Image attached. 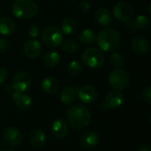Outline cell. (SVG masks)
<instances>
[{"mask_svg":"<svg viewBox=\"0 0 151 151\" xmlns=\"http://www.w3.org/2000/svg\"><path fill=\"white\" fill-rule=\"evenodd\" d=\"M40 34V27L38 25L36 24H32L29 27H28V35L33 37V38H36Z\"/></svg>","mask_w":151,"mask_h":151,"instance_id":"4dcf8cb0","label":"cell"},{"mask_svg":"<svg viewBox=\"0 0 151 151\" xmlns=\"http://www.w3.org/2000/svg\"><path fill=\"white\" fill-rule=\"evenodd\" d=\"M41 87H42V89L49 95L56 94L59 90V88H60L58 81L53 77L44 78L42 81Z\"/></svg>","mask_w":151,"mask_h":151,"instance_id":"44dd1931","label":"cell"},{"mask_svg":"<svg viewBox=\"0 0 151 151\" xmlns=\"http://www.w3.org/2000/svg\"><path fill=\"white\" fill-rule=\"evenodd\" d=\"M150 124H151V115H150Z\"/></svg>","mask_w":151,"mask_h":151,"instance_id":"74e56055","label":"cell"},{"mask_svg":"<svg viewBox=\"0 0 151 151\" xmlns=\"http://www.w3.org/2000/svg\"><path fill=\"white\" fill-rule=\"evenodd\" d=\"M100 109H101V111H106V110H108V107H107V105L105 104L104 102H102V103L100 104Z\"/></svg>","mask_w":151,"mask_h":151,"instance_id":"e575fe53","label":"cell"},{"mask_svg":"<svg viewBox=\"0 0 151 151\" xmlns=\"http://www.w3.org/2000/svg\"><path fill=\"white\" fill-rule=\"evenodd\" d=\"M99 142H100V137L93 131L85 132L79 139L80 145L85 149L95 148L98 145Z\"/></svg>","mask_w":151,"mask_h":151,"instance_id":"5bb4252c","label":"cell"},{"mask_svg":"<svg viewBox=\"0 0 151 151\" xmlns=\"http://www.w3.org/2000/svg\"><path fill=\"white\" fill-rule=\"evenodd\" d=\"M3 140L11 147H18L23 141L20 131L16 127H7L3 132Z\"/></svg>","mask_w":151,"mask_h":151,"instance_id":"9c48e42d","label":"cell"},{"mask_svg":"<svg viewBox=\"0 0 151 151\" xmlns=\"http://www.w3.org/2000/svg\"><path fill=\"white\" fill-rule=\"evenodd\" d=\"M60 60H61L60 54L54 50L47 51L42 58V62L44 65L46 67H51V68L57 66L60 63Z\"/></svg>","mask_w":151,"mask_h":151,"instance_id":"cb8c5ba5","label":"cell"},{"mask_svg":"<svg viewBox=\"0 0 151 151\" xmlns=\"http://www.w3.org/2000/svg\"><path fill=\"white\" fill-rule=\"evenodd\" d=\"M83 63L93 69H99L105 64V56L103 52L94 47L86 49L81 56Z\"/></svg>","mask_w":151,"mask_h":151,"instance_id":"277c9868","label":"cell"},{"mask_svg":"<svg viewBox=\"0 0 151 151\" xmlns=\"http://www.w3.org/2000/svg\"><path fill=\"white\" fill-rule=\"evenodd\" d=\"M69 1H77V0H69Z\"/></svg>","mask_w":151,"mask_h":151,"instance_id":"f35d334b","label":"cell"},{"mask_svg":"<svg viewBox=\"0 0 151 151\" xmlns=\"http://www.w3.org/2000/svg\"><path fill=\"white\" fill-rule=\"evenodd\" d=\"M133 6L126 2H118L113 8V15L117 20L121 22H126L130 20L133 17Z\"/></svg>","mask_w":151,"mask_h":151,"instance_id":"ba28073f","label":"cell"},{"mask_svg":"<svg viewBox=\"0 0 151 151\" xmlns=\"http://www.w3.org/2000/svg\"><path fill=\"white\" fill-rule=\"evenodd\" d=\"M125 28L129 33H136L146 29L150 25V20L145 15H138L132 20L126 21Z\"/></svg>","mask_w":151,"mask_h":151,"instance_id":"30bf717a","label":"cell"},{"mask_svg":"<svg viewBox=\"0 0 151 151\" xmlns=\"http://www.w3.org/2000/svg\"><path fill=\"white\" fill-rule=\"evenodd\" d=\"M12 97L17 105V107L21 110V111H28L32 104V99L29 96L20 93V92H16L14 91L12 95Z\"/></svg>","mask_w":151,"mask_h":151,"instance_id":"2e32d148","label":"cell"},{"mask_svg":"<svg viewBox=\"0 0 151 151\" xmlns=\"http://www.w3.org/2000/svg\"><path fill=\"white\" fill-rule=\"evenodd\" d=\"M45 134L40 129H35L29 134V143L36 149L43 148L45 144Z\"/></svg>","mask_w":151,"mask_h":151,"instance_id":"d6986e66","label":"cell"},{"mask_svg":"<svg viewBox=\"0 0 151 151\" xmlns=\"http://www.w3.org/2000/svg\"><path fill=\"white\" fill-rule=\"evenodd\" d=\"M142 98L147 104L151 105V87H146L142 91Z\"/></svg>","mask_w":151,"mask_h":151,"instance_id":"f1b7e54d","label":"cell"},{"mask_svg":"<svg viewBox=\"0 0 151 151\" xmlns=\"http://www.w3.org/2000/svg\"><path fill=\"white\" fill-rule=\"evenodd\" d=\"M95 20L101 26H109L113 21L112 13L107 8H99L95 12Z\"/></svg>","mask_w":151,"mask_h":151,"instance_id":"ffe728a7","label":"cell"},{"mask_svg":"<svg viewBox=\"0 0 151 151\" xmlns=\"http://www.w3.org/2000/svg\"><path fill=\"white\" fill-rule=\"evenodd\" d=\"M51 130L54 137L58 139H63L68 134V131H69L68 124L64 119H58L53 122Z\"/></svg>","mask_w":151,"mask_h":151,"instance_id":"9a60e30c","label":"cell"},{"mask_svg":"<svg viewBox=\"0 0 151 151\" xmlns=\"http://www.w3.org/2000/svg\"><path fill=\"white\" fill-rule=\"evenodd\" d=\"M109 64H110L113 67H115V68H117V69L121 68V67L123 66V65H124V59H123L122 56H121L119 53H117V52L112 53V54L109 56Z\"/></svg>","mask_w":151,"mask_h":151,"instance_id":"83f0119b","label":"cell"},{"mask_svg":"<svg viewBox=\"0 0 151 151\" xmlns=\"http://www.w3.org/2000/svg\"><path fill=\"white\" fill-rule=\"evenodd\" d=\"M96 41L100 50L111 52L119 47L121 36L118 31L114 28H103L97 35Z\"/></svg>","mask_w":151,"mask_h":151,"instance_id":"6da1fadb","label":"cell"},{"mask_svg":"<svg viewBox=\"0 0 151 151\" xmlns=\"http://www.w3.org/2000/svg\"><path fill=\"white\" fill-rule=\"evenodd\" d=\"M77 96L79 100L84 104H92L98 96V91L94 86L86 85L77 90Z\"/></svg>","mask_w":151,"mask_h":151,"instance_id":"8fae6325","label":"cell"},{"mask_svg":"<svg viewBox=\"0 0 151 151\" xmlns=\"http://www.w3.org/2000/svg\"><path fill=\"white\" fill-rule=\"evenodd\" d=\"M31 81H32V79H31L30 74L27 72L21 71V72L17 73L13 76L11 87L14 91L23 93L29 88L31 85Z\"/></svg>","mask_w":151,"mask_h":151,"instance_id":"52a82bcc","label":"cell"},{"mask_svg":"<svg viewBox=\"0 0 151 151\" xmlns=\"http://www.w3.org/2000/svg\"><path fill=\"white\" fill-rule=\"evenodd\" d=\"M77 88L67 86L63 88L61 93V101L65 106H70L76 100L77 96Z\"/></svg>","mask_w":151,"mask_h":151,"instance_id":"e0dca14e","label":"cell"},{"mask_svg":"<svg viewBox=\"0 0 151 151\" xmlns=\"http://www.w3.org/2000/svg\"><path fill=\"white\" fill-rule=\"evenodd\" d=\"M8 78V72L4 67H0V84L4 83Z\"/></svg>","mask_w":151,"mask_h":151,"instance_id":"d6a6232c","label":"cell"},{"mask_svg":"<svg viewBox=\"0 0 151 151\" xmlns=\"http://www.w3.org/2000/svg\"><path fill=\"white\" fill-rule=\"evenodd\" d=\"M15 30L14 21L6 16L0 18V34L4 36L11 35Z\"/></svg>","mask_w":151,"mask_h":151,"instance_id":"7402d4cb","label":"cell"},{"mask_svg":"<svg viewBox=\"0 0 151 151\" xmlns=\"http://www.w3.org/2000/svg\"><path fill=\"white\" fill-rule=\"evenodd\" d=\"M131 45L133 51H135L138 54H145L149 51L150 49L149 41L145 37L141 35L134 36L132 40Z\"/></svg>","mask_w":151,"mask_h":151,"instance_id":"ac0fdd59","label":"cell"},{"mask_svg":"<svg viewBox=\"0 0 151 151\" xmlns=\"http://www.w3.org/2000/svg\"><path fill=\"white\" fill-rule=\"evenodd\" d=\"M23 52L28 58H36L42 52V44L37 40H28L23 46Z\"/></svg>","mask_w":151,"mask_h":151,"instance_id":"7c38bea8","label":"cell"},{"mask_svg":"<svg viewBox=\"0 0 151 151\" xmlns=\"http://www.w3.org/2000/svg\"><path fill=\"white\" fill-rule=\"evenodd\" d=\"M137 151H151V150L148 145H142L141 147L138 148Z\"/></svg>","mask_w":151,"mask_h":151,"instance_id":"836d02e7","label":"cell"},{"mask_svg":"<svg viewBox=\"0 0 151 151\" xmlns=\"http://www.w3.org/2000/svg\"><path fill=\"white\" fill-rule=\"evenodd\" d=\"M82 71H83V65L79 60L71 61L68 66V72L72 76H77L80 74Z\"/></svg>","mask_w":151,"mask_h":151,"instance_id":"484cf974","label":"cell"},{"mask_svg":"<svg viewBox=\"0 0 151 151\" xmlns=\"http://www.w3.org/2000/svg\"><path fill=\"white\" fill-rule=\"evenodd\" d=\"M69 123L77 129H82L87 127L91 121L92 116L90 111L82 104H75L67 111Z\"/></svg>","mask_w":151,"mask_h":151,"instance_id":"7a4b0ae2","label":"cell"},{"mask_svg":"<svg viewBox=\"0 0 151 151\" xmlns=\"http://www.w3.org/2000/svg\"><path fill=\"white\" fill-rule=\"evenodd\" d=\"M9 48V42L5 38H0V52H5Z\"/></svg>","mask_w":151,"mask_h":151,"instance_id":"1f68e13d","label":"cell"},{"mask_svg":"<svg viewBox=\"0 0 151 151\" xmlns=\"http://www.w3.org/2000/svg\"><path fill=\"white\" fill-rule=\"evenodd\" d=\"M124 101V96L120 90H112L105 97V100L103 101L105 104L107 105L108 109H116L119 107Z\"/></svg>","mask_w":151,"mask_h":151,"instance_id":"4fadbf2b","label":"cell"},{"mask_svg":"<svg viewBox=\"0 0 151 151\" xmlns=\"http://www.w3.org/2000/svg\"><path fill=\"white\" fill-rule=\"evenodd\" d=\"M1 151H13L12 150H3Z\"/></svg>","mask_w":151,"mask_h":151,"instance_id":"8d00e7d4","label":"cell"},{"mask_svg":"<svg viewBox=\"0 0 151 151\" xmlns=\"http://www.w3.org/2000/svg\"><path fill=\"white\" fill-rule=\"evenodd\" d=\"M90 8H91V4L87 0H82L77 4V9L81 13L87 12L90 10Z\"/></svg>","mask_w":151,"mask_h":151,"instance_id":"f546056e","label":"cell"},{"mask_svg":"<svg viewBox=\"0 0 151 151\" xmlns=\"http://www.w3.org/2000/svg\"><path fill=\"white\" fill-rule=\"evenodd\" d=\"M77 22L73 18H66L61 22V32L66 35H73L77 31Z\"/></svg>","mask_w":151,"mask_h":151,"instance_id":"603a6c76","label":"cell"},{"mask_svg":"<svg viewBox=\"0 0 151 151\" xmlns=\"http://www.w3.org/2000/svg\"><path fill=\"white\" fill-rule=\"evenodd\" d=\"M109 85L116 90H124L130 84V76L127 72L122 69H116L109 77Z\"/></svg>","mask_w":151,"mask_h":151,"instance_id":"8992f818","label":"cell"},{"mask_svg":"<svg viewBox=\"0 0 151 151\" xmlns=\"http://www.w3.org/2000/svg\"><path fill=\"white\" fill-rule=\"evenodd\" d=\"M12 12L20 19H29L37 13V5L32 0H14L12 4Z\"/></svg>","mask_w":151,"mask_h":151,"instance_id":"3957f363","label":"cell"},{"mask_svg":"<svg viewBox=\"0 0 151 151\" xmlns=\"http://www.w3.org/2000/svg\"><path fill=\"white\" fill-rule=\"evenodd\" d=\"M96 34L94 33V31H93L92 29L89 28H85L83 31L80 32L79 35H78V39L80 41V42H82L83 44L85 45H91L93 42H95L96 41Z\"/></svg>","mask_w":151,"mask_h":151,"instance_id":"d4e9b609","label":"cell"},{"mask_svg":"<svg viewBox=\"0 0 151 151\" xmlns=\"http://www.w3.org/2000/svg\"><path fill=\"white\" fill-rule=\"evenodd\" d=\"M62 49L65 52L73 54L78 50V44L75 40H66L62 42Z\"/></svg>","mask_w":151,"mask_h":151,"instance_id":"4316f807","label":"cell"},{"mask_svg":"<svg viewBox=\"0 0 151 151\" xmlns=\"http://www.w3.org/2000/svg\"><path fill=\"white\" fill-rule=\"evenodd\" d=\"M149 12H150V13L151 14V3L149 4Z\"/></svg>","mask_w":151,"mask_h":151,"instance_id":"d590c367","label":"cell"},{"mask_svg":"<svg viewBox=\"0 0 151 151\" xmlns=\"http://www.w3.org/2000/svg\"><path fill=\"white\" fill-rule=\"evenodd\" d=\"M41 41L43 44L48 48H57L63 42L62 32L56 27H48L42 33Z\"/></svg>","mask_w":151,"mask_h":151,"instance_id":"5b68a950","label":"cell"}]
</instances>
